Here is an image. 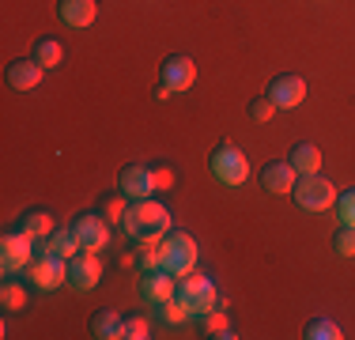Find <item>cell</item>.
Instances as JSON below:
<instances>
[{
	"label": "cell",
	"mask_w": 355,
	"mask_h": 340,
	"mask_svg": "<svg viewBox=\"0 0 355 340\" xmlns=\"http://www.w3.org/2000/svg\"><path fill=\"white\" fill-rule=\"evenodd\" d=\"M121 231L137 246H159L166 235H171V208H166L163 201H155V197L132 201L129 212H125Z\"/></svg>",
	"instance_id": "cell-1"
},
{
	"label": "cell",
	"mask_w": 355,
	"mask_h": 340,
	"mask_svg": "<svg viewBox=\"0 0 355 340\" xmlns=\"http://www.w3.org/2000/svg\"><path fill=\"white\" fill-rule=\"evenodd\" d=\"M197 261H200L197 238H193L189 231H174L171 227V235L159 242V269H166L174 280H182V276H189V272L197 269Z\"/></svg>",
	"instance_id": "cell-2"
},
{
	"label": "cell",
	"mask_w": 355,
	"mask_h": 340,
	"mask_svg": "<svg viewBox=\"0 0 355 340\" xmlns=\"http://www.w3.org/2000/svg\"><path fill=\"white\" fill-rule=\"evenodd\" d=\"M174 295L185 299V306L193 310V318H205V314L216 310V306H223V299H219V291H216V280L205 276V272H197V269H193L189 276L178 280Z\"/></svg>",
	"instance_id": "cell-3"
},
{
	"label": "cell",
	"mask_w": 355,
	"mask_h": 340,
	"mask_svg": "<svg viewBox=\"0 0 355 340\" xmlns=\"http://www.w3.org/2000/svg\"><path fill=\"white\" fill-rule=\"evenodd\" d=\"M208 170H212V178L219 185L239 189V185H246V178H250V159H246V151H242L239 144H219V148L212 151V159H208Z\"/></svg>",
	"instance_id": "cell-4"
},
{
	"label": "cell",
	"mask_w": 355,
	"mask_h": 340,
	"mask_svg": "<svg viewBox=\"0 0 355 340\" xmlns=\"http://www.w3.org/2000/svg\"><path fill=\"white\" fill-rule=\"evenodd\" d=\"M295 204H299L302 212H310V216H318V212H329L336 204V185L329 182L325 174H299L295 178Z\"/></svg>",
	"instance_id": "cell-5"
},
{
	"label": "cell",
	"mask_w": 355,
	"mask_h": 340,
	"mask_svg": "<svg viewBox=\"0 0 355 340\" xmlns=\"http://www.w3.org/2000/svg\"><path fill=\"white\" fill-rule=\"evenodd\" d=\"M35 250L38 242L27 231H19V227L8 231L0 238V269H4V276H23L31 269V261H35Z\"/></svg>",
	"instance_id": "cell-6"
},
{
	"label": "cell",
	"mask_w": 355,
	"mask_h": 340,
	"mask_svg": "<svg viewBox=\"0 0 355 340\" xmlns=\"http://www.w3.org/2000/svg\"><path fill=\"white\" fill-rule=\"evenodd\" d=\"M23 280H27L35 291H57V287L69 284V261L53 257V253H35V261L23 272Z\"/></svg>",
	"instance_id": "cell-7"
},
{
	"label": "cell",
	"mask_w": 355,
	"mask_h": 340,
	"mask_svg": "<svg viewBox=\"0 0 355 340\" xmlns=\"http://www.w3.org/2000/svg\"><path fill=\"white\" fill-rule=\"evenodd\" d=\"M98 280H103V261H98L95 250H80L76 257H69V287L80 295L95 291Z\"/></svg>",
	"instance_id": "cell-8"
},
{
	"label": "cell",
	"mask_w": 355,
	"mask_h": 340,
	"mask_svg": "<svg viewBox=\"0 0 355 340\" xmlns=\"http://www.w3.org/2000/svg\"><path fill=\"white\" fill-rule=\"evenodd\" d=\"M159 83L163 87H171V95H185V91L197 83V61L185 53H171L159 68Z\"/></svg>",
	"instance_id": "cell-9"
},
{
	"label": "cell",
	"mask_w": 355,
	"mask_h": 340,
	"mask_svg": "<svg viewBox=\"0 0 355 340\" xmlns=\"http://www.w3.org/2000/svg\"><path fill=\"white\" fill-rule=\"evenodd\" d=\"M72 235L80 238V246L83 250H106L110 246V223H106V216H95V212H80V216L72 219Z\"/></svg>",
	"instance_id": "cell-10"
},
{
	"label": "cell",
	"mask_w": 355,
	"mask_h": 340,
	"mask_svg": "<svg viewBox=\"0 0 355 340\" xmlns=\"http://www.w3.org/2000/svg\"><path fill=\"white\" fill-rule=\"evenodd\" d=\"M117 193H125L129 201H144L155 193V178H151V163H129L117 174Z\"/></svg>",
	"instance_id": "cell-11"
},
{
	"label": "cell",
	"mask_w": 355,
	"mask_h": 340,
	"mask_svg": "<svg viewBox=\"0 0 355 340\" xmlns=\"http://www.w3.org/2000/svg\"><path fill=\"white\" fill-rule=\"evenodd\" d=\"M265 95L272 99L280 110H295V106H302V102H306V80H302V76H295V72H284V76H276V80L268 83Z\"/></svg>",
	"instance_id": "cell-12"
},
{
	"label": "cell",
	"mask_w": 355,
	"mask_h": 340,
	"mask_svg": "<svg viewBox=\"0 0 355 340\" xmlns=\"http://www.w3.org/2000/svg\"><path fill=\"white\" fill-rule=\"evenodd\" d=\"M174 287H178V280L166 269H151V272H140L137 291H140V299L148 306H159L163 299H171V295H174Z\"/></svg>",
	"instance_id": "cell-13"
},
{
	"label": "cell",
	"mask_w": 355,
	"mask_h": 340,
	"mask_svg": "<svg viewBox=\"0 0 355 340\" xmlns=\"http://www.w3.org/2000/svg\"><path fill=\"white\" fill-rule=\"evenodd\" d=\"M42 76H46V68L35 57H19V61L8 65V87L12 91H38Z\"/></svg>",
	"instance_id": "cell-14"
},
{
	"label": "cell",
	"mask_w": 355,
	"mask_h": 340,
	"mask_svg": "<svg viewBox=\"0 0 355 340\" xmlns=\"http://www.w3.org/2000/svg\"><path fill=\"white\" fill-rule=\"evenodd\" d=\"M95 15H98L95 0H57V19H61L64 27L83 31V27H91V23H95Z\"/></svg>",
	"instance_id": "cell-15"
},
{
	"label": "cell",
	"mask_w": 355,
	"mask_h": 340,
	"mask_svg": "<svg viewBox=\"0 0 355 340\" xmlns=\"http://www.w3.org/2000/svg\"><path fill=\"white\" fill-rule=\"evenodd\" d=\"M295 178L299 174H295V167L287 163V159L284 163H268L265 170H261V189L272 193V197H284V193L295 189Z\"/></svg>",
	"instance_id": "cell-16"
},
{
	"label": "cell",
	"mask_w": 355,
	"mask_h": 340,
	"mask_svg": "<svg viewBox=\"0 0 355 340\" xmlns=\"http://www.w3.org/2000/svg\"><path fill=\"white\" fill-rule=\"evenodd\" d=\"M80 250H83V246H80V238L72 235V227H57L49 238H42L35 253H53V257H64V261H69V257H76Z\"/></svg>",
	"instance_id": "cell-17"
},
{
	"label": "cell",
	"mask_w": 355,
	"mask_h": 340,
	"mask_svg": "<svg viewBox=\"0 0 355 340\" xmlns=\"http://www.w3.org/2000/svg\"><path fill=\"white\" fill-rule=\"evenodd\" d=\"M91 337L98 340H125V318L114 310H98L91 318Z\"/></svg>",
	"instance_id": "cell-18"
},
{
	"label": "cell",
	"mask_w": 355,
	"mask_h": 340,
	"mask_svg": "<svg viewBox=\"0 0 355 340\" xmlns=\"http://www.w3.org/2000/svg\"><path fill=\"white\" fill-rule=\"evenodd\" d=\"M19 231H27L35 242H42V238H49L57 227H53V216H49L46 208H31V212H23V216H19Z\"/></svg>",
	"instance_id": "cell-19"
},
{
	"label": "cell",
	"mask_w": 355,
	"mask_h": 340,
	"mask_svg": "<svg viewBox=\"0 0 355 340\" xmlns=\"http://www.w3.org/2000/svg\"><path fill=\"white\" fill-rule=\"evenodd\" d=\"M287 163L295 167V174H318L321 170V151L314 144H295L291 155H287Z\"/></svg>",
	"instance_id": "cell-20"
},
{
	"label": "cell",
	"mask_w": 355,
	"mask_h": 340,
	"mask_svg": "<svg viewBox=\"0 0 355 340\" xmlns=\"http://www.w3.org/2000/svg\"><path fill=\"white\" fill-rule=\"evenodd\" d=\"M155 318L163 321V325H185V321H193V310L185 306V299L171 295V299H163L155 306Z\"/></svg>",
	"instance_id": "cell-21"
},
{
	"label": "cell",
	"mask_w": 355,
	"mask_h": 340,
	"mask_svg": "<svg viewBox=\"0 0 355 340\" xmlns=\"http://www.w3.org/2000/svg\"><path fill=\"white\" fill-rule=\"evenodd\" d=\"M31 57H35V61L49 72V68H61L64 65V46L57 38H38L35 42V53H31Z\"/></svg>",
	"instance_id": "cell-22"
},
{
	"label": "cell",
	"mask_w": 355,
	"mask_h": 340,
	"mask_svg": "<svg viewBox=\"0 0 355 340\" xmlns=\"http://www.w3.org/2000/svg\"><path fill=\"white\" fill-rule=\"evenodd\" d=\"M0 303H4V310H23V306L31 303V295H27V287H23L15 276H4V287H0Z\"/></svg>",
	"instance_id": "cell-23"
},
{
	"label": "cell",
	"mask_w": 355,
	"mask_h": 340,
	"mask_svg": "<svg viewBox=\"0 0 355 340\" xmlns=\"http://www.w3.org/2000/svg\"><path fill=\"white\" fill-rule=\"evenodd\" d=\"M302 337H306V340H340L344 329L336 325L333 318H310L306 329H302Z\"/></svg>",
	"instance_id": "cell-24"
},
{
	"label": "cell",
	"mask_w": 355,
	"mask_h": 340,
	"mask_svg": "<svg viewBox=\"0 0 355 340\" xmlns=\"http://www.w3.org/2000/svg\"><path fill=\"white\" fill-rule=\"evenodd\" d=\"M200 321H205V329H208L212 337H219V340H231V337H234V329L227 325V318H223V306H216V310L205 314Z\"/></svg>",
	"instance_id": "cell-25"
},
{
	"label": "cell",
	"mask_w": 355,
	"mask_h": 340,
	"mask_svg": "<svg viewBox=\"0 0 355 340\" xmlns=\"http://www.w3.org/2000/svg\"><path fill=\"white\" fill-rule=\"evenodd\" d=\"M125 201H129L125 193H121V197H106V201H103V216H106V223H114V227H121V223H125V212H129V204H125Z\"/></svg>",
	"instance_id": "cell-26"
},
{
	"label": "cell",
	"mask_w": 355,
	"mask_h": 340,
	"mask_svg": "<svg viewBox=\"0 0 355 340\" xmlns=\"http://www.w3.org/2000/svg\"><path fill=\"white\" fill-rule=\"evenodd\" d=\"M336 216H340V223L344 227H355V189H344V193H336Z\"/></svg>",
	"instance_id": "cell-27"
},
{
	"label": "cell",
	"mask_w": 355,
	"mask_h": 340,
	"mask_svg": "<svg viewBox=\"0 0 355 340\" xmlns=\"http://www.w3.org/2000/svg\"><path fill=\"white\" fill-rule=\"evenodd\" d=\"M276 110H280V106H276V102L268 99V95H261V99L250 102V117H253L257 125H268V121L276 117Z\"/></svg>",
	"instance_id": "cell-28"
},
{
	"label": "cell",
	"mask_w": 355,
	"mask_h": 340,
	"mask_svg": "<svg viewBox=\"0 0 355 340\" xmlns=\"http://www.w3.org/2000/svg\"><path fill=\"white\" fill-rule=\"evenodd\" d=\"M333 250L340 253V257H355V227L340 223V231H336V238H333Z\"/></svg>",
	"instance_id": "cell-29"
},
{
	"label": "cell",
	"mask_w": 355,
	"mask_h": 340,
	"mask_svg": "<svg viewBox=\"0 0 355 340\" xmlns=\"http://www.w3.org/2000/svg\"><path fill=\"white\" fill-rule=\"evenodd\" d=\"M148 337H151V325L144 321V314L125 318V340H148Z\"/></svg>",
	"instance_id": "cell-30"
},
{
	"label": "cell",
	"mask_w": 355,
	"mask_h": 340,
	"mask_svg": "<svg viewBox=\"0 0 355 340\" xmlns=\"http://www.w3.org/2000/svg\"><path fill=\"white\" fill-rule=\"evenodd\" d=\"M151 178H155V189H174V170L166 163H151Z\"/></svg>",
	"instance_id": "cell-31"
},
{
	"label": "cell",
	"mask_w": 355,
	"mask_h": 340,
	"mask_svg": "<svg viewBox=\"0 0 355 340\" xmlns=\"http://www.w3.org/2000/svg\"><path fill=\"white\" fill-rule=\"evenodd\" d=\"M137 269H140V272H151V269H159V246H140Z\"/></svg>",
	"instance_id": "cell-32"
}]
</instances>
